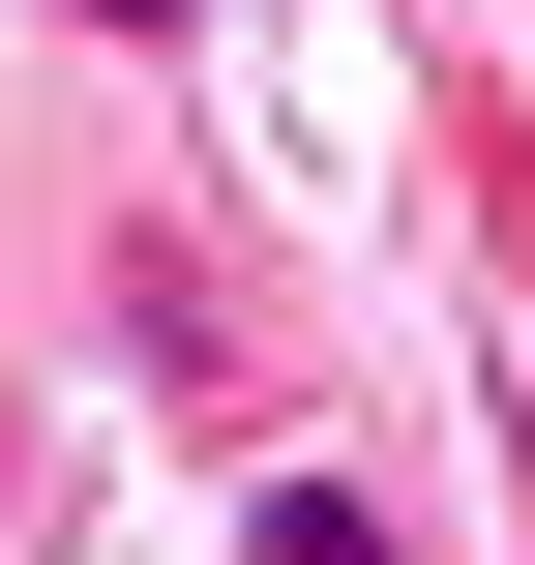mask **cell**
Returning a JSON list of instances; mask_svg holds the SVG:
<instances>
[{
    "label": "cell",
    "instance_id": "6da1fadb",
    "mask_svg": "<svg viewBox=\"0 0 535 565\" xmlns=\"http://www.w3.org/2000/svg\"><path fill=\"white\" fill-rule=\"evenodd\" d=\"M268 565H387V507L357 477H268Z\"/></svg>",
    "mask_w": 535,
    "mask_h": 565
},
{
    "label": "cell",
    "instance_id": "7a4b0ae2",
    "mask_svg": "<svg viewBox=\"0 0 535 565\" xmlns=\"http://www.w3.org/2000/svg\"><path fill=\"white\" fill-rule=\"evenodd\" d=\"M89 30H149V0H89Z\"/></svg>",
    "mask_w": 535,
    "mask_h": 565
}]
</instances>
